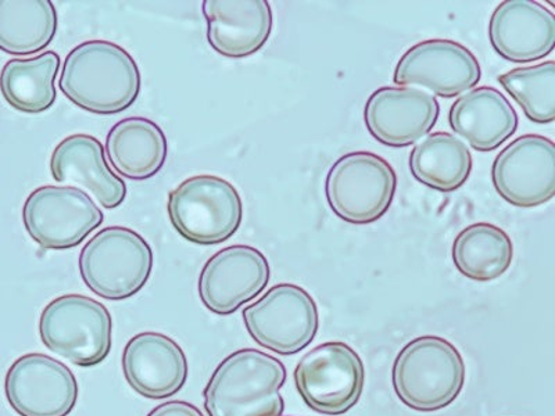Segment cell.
Returning a JSON list of instances; mask_svg holds the SVG:
<instances>
[{
  "mask_svg": "<svg viewBox=\"0 0 555 416\" xmlns=\"http://www.w3.org/2000/svg\"><path fill=\"white\" fill-rule=\"evenodd\" d=\"M410 170L416 181L430 190L451 193L469 180L473 155L451 133L434 132L411 151Z\"/></svg>",
  "mask_w": 555,
  "mask_h": 416,
  "instance_id": "23",
  "label": "cell"
},
{
  "mask_svg": "<svg viewBox=\"0 0 555 416\" xmlns=\"http://www.w3.org/2000/svg\"><path fill=\"white\" fill-rule=\"evenodd\" d=\"M103 221V211L92 197L73 186L38 187L23 207L24 226L44 250L74 249Z\"/></svg>",
  "mask_w": 555,
  "mask_h": 416,
  "instance_id": "10",
  "label": "cell"
},
{
  "mask_svg": "<svg viewBox=\"0 0 555 416\" xmlns=\"http://www.w3.org/2000/svg\"><path fill=\"white\" fill-rule=\"evenodd\" d=\"M202 10L207 41L221 56L249 57L270 39L274 17L267 0H205Z\"/></svg>",
  "mask_w": 555,
  "mask_h": 416,
  "instance_id": "19",
  "label": "cell"
},
{
  "mask_svg": "<svg viewBox=\"0 0 555 416\" xmlns=\"http://www.w3.org/2000/svg\"><path fill=\"white\" fill-rule=\"evenodd\" d=\"M168 217L183 239L201 246H215L231 239L243 220L240 192L224 178H188L170 192Z\"/></svg>",
  "mask_w": 555,
  "mask_h": 416,
  "instance_id": "5",
  "label": "cell"
},
{
  "mask_svg": "<svg viewBox=\"0 0 555 416\" xmlns=\"http://www.w3.org/2000/svg\"><path fill=\"white\" fill-rule=\"evenodd\" d=\"M489 39L504 61L519 64L542 61L554 51V13L532 0H505L490 17Z\"/></svg>",
  "mask_w": 555,
  "mask_h": 416,
  "instance_id": "16",
  "label": "cell"
},
{
  "mask_svg": "<svg viewBox=\"0 0 555 416\" xmlns=\"http://www.w3.org/2000/svg\"><path fill=\"white\" fill-rule=\"evenodd\" d=\"M57 32L51 0H0V51L29 56L44 51Z\"/></svg>",
  "mask_w": 555,
  "mask_h": 416,
  "instance_id": "25",
  "label": "cell"
},
{
  "mask_svg": "<svg viewBox=\"0 0 555 416\" xmlns=\"http://www.w3.org/2000/svg\"><path fill=\"white\" fill-rule=\"evenodd\" d=\"M296 389L312 411L339 416L363 394L365 369L360 355L344 341H328L310 350L295 369Z\"/></svg>",
  "mask_w": 555,
  "mask_h": 416,
  "instance_id": "9",
  "label": "cell"
},
{
  "mask_svg": "<svg viewBox=\"0 0 555 416\" xmlns=\"http://www.w3.org/2000/svg\"><path fill=\"white\" fill-rule=\"evenodd\" d=\"M271 277L270 262L256 247L234 245L217 251L201 272L199 296L212 314H235L264 291Z\"/></svg>",
  "mask_w": 555,
  "mask_h": 416,
  "instance_id": "14",
  "label": "cell"
},
{
  "mask_svg": "<svg viewBox=\"0 0 555 416\" xmlns=\"http://www.w3.org/2000/svg\"><path fill=\"white\" fill-rule=\"evenodd\" d=\"M465 373L457 347L439 336H421L396 356L391 381L401 403L418 413H435L457 400Z\"/></svg>",
  "mask_w": 555,
  "mask_h": 416,
  "instance_id": "3",
  "label": "cell"
},
{
  "mask_svg": "<svg viewBox=\"0 0 555 416\" xmlns=\"http://www.w3.org/2000/svg\"><path fill=\"white\" fill-rule=\"evenodd\" d=\"M398 190L395 168L371 152L341 156L325 180L326 202L336 217L353 225H369L389 211Z\"/></svg>",
  "mask_w": 555,
  "mask_h": 416,
  "instance_id": "7",
  "label": "cell"
},
{
  "mask_svg": "<svg viewBox=\"0 0 555 416\" xmlns=\"http://www.w3.org/2000/svg\"><path fill=\"white\" fill-rule=\"evenodd\" d=\"M440 106L434 96L416 89L384 87L366 101V130L382 145L409 147L428 135L439 120Z\"/></svg>",
  "mask_w": 555,
  "mask_h": 416,
  "instance_id": "15",
  "label": "cell"
},
{
  "mask_svg": "<svg viewBox=\"0 0 555 416\" xmlns=\"http://www.w3.org/2000/svg\"><path fill=\"white\" fill-rule=\"evenodd\" d=\"M61 56L48 51L29 58H13L0 73V92L10 106L27 114L49 110L56 102Z\"/></svg>",
  "mask_w": 555,
  "mask_h": 416,
  "instance_id": "22",
  "label": "cell"
},
{
  "mask_svg": "<svg viewBox=\"0 0 555 416\" xmlns=\"http://www.w3.org/2000/svg\"><path fill=\"white\" fill-rule=\"evenodd\" d=\"M59 88L82 110L114 116L137 102L142 77L137 62L120 44L92 39L67 54Z\"/></svg>",
  "mask_w": 555,
  "mask_h": 416,
  "instance_id": "1",
  "label": "cell"
},
{
  "mask_svg": "<svg viewBox=\"0 0 555 416\" xmlns=\"http://www.w3.org/2000/svg\"><path fill=\"white\" fill-rule=\"evenodd\" d=\"M482 69L467 47L451 39H426L401 56L393 82L453 99L478 86Z\"/></svg>",
  "mask_w": 555,
  "mask_h": 416,
  "instance_id": "11",
  "label": "cell"
},
{
  "mask_svg": "<svg viewBox=\"0 0 555 416\" xmlns=\"http://www.w3.org/2000/svg\"><path fill=\"white\" fill-rule=\"evenodd\" d=\"M286 368L260 350L242 349L217 366L203 398L208 416H282Z\"/></svg>",
  "mask_w": 555,
  "mask_h": 416,
  "instance_id": "2",
  "label": "cell"
},
{
  "mask_svg": "<svg viewBox=\"0 0 555 416\" xmlns=\"http://www.w3.org/2000/svg\"><path fill=\"white\" fill-rule=\"evenodd\" d=\"M122 373L143 398L163 400L180 393L188 379V360L177 341L157 332H143L128 341Z\"/></svg>",
  "mask_w": 555,
  "mask_h": 416,
  "instance_id": "17",
  "label": "cell"
},
{
  "mask_svg": "<svg viewBox=\"0 0 555 416\" xmlns=\"http://www.w3.org/2000/svg\"><path fill=\"white\" fill-rule=\"evenodd\" d=\"M242 315L251 339L280 355L300 353L320 328L319 307L309 291L295 284L272 286Z\"/></svg>",
  "mask_w": 555,
  "mask_h": 416,
  "instance_id": "8",
  "label": "cell"
},
{
  "mask_svg": "<svg viewBox=\"0 0 555 416\" xmlns=\"http://www.w3.org/2000/svg\"><path fill=\"white\" fill-rule=\"evenodd\" d=\"M495 192L509 205L533 208L555 195V145L537 133L515 139L495 156L492 166Z\"/></svg>",
  "mask_w": 555,
  "mask_h": 416,
  "instance_id": "12",
  "label": "cell"
},
{
  "mask_svg": "<svg viewBox=\"0 0 555 416\" xmlns=\"http://www.w3.org/2000/svg\"><path fill=\"white\" fill-rule=\"evenodd\" d=\"M108 161L117 176L146 181L165 167L168 155L166 133L145 117L124 118L106 138Z\"/></svg>",
  "mask_w": 555,
  "mask_h": 416,
  "instance_id": "21",
  "label": "cell"
},
{
  "mask_svg": "<svg viewBox=\"0 0 555 416\" xmlns=\"http://www.w3.org/2000/svg\"><path fill=\"white\" fill-rule=\"evenodd\" d=\"M78 265L93 294L104 300H127L151 280L153 250L131 227L107 226L89 239Z\"/></svg>",
  "mask_w": 555,
  "mask_h": 416,
  "instance_id": "4",
  "label": "cell"
},
{
  "mask_svg": "<svg viewBox=\"0 0 555 416\" xmlns=\"http://www.w3.org/2000/svg\"><path fill=\"white\" fill-rule=\"evenodd\" d=\"M147 416H203L201 410L185 401H168V403L158 405Z\"/></svg>",
  "mask_w": 555,
  "mask_h": 416,
  "instance_id": "27",
  "label": "cell"
},
{
  "mask_svg": "<svg viewBox=\"0 0 555 416\" xmlns=\"http://www.w3.org/2000/svg\"><path fill=\"white\" fill-rule=\"evenodd\" d=\"M51 172L54 181L86 192L107 210L126 200V182L107 165L106 152L95 136L76 133L63 139L52 153Z\"/></svg>",
  "mask_w": 555,
  "mask_h": 416,
  "instance_id": "18",
  "label": "cell"
},
{
  "mask_svg": "<svg viewBox=\"0 0 555 416\" xmlns=\"http://www.w3.org/2000/svg\"><path fill=\"white\" fill-rule=\"evenodd\" d=\"M8 403L20 416H67L76 407V376L47 354L20 356L4 379Z\"/></svg>",
  "mask_w": 555,
  "mask_h": 416,
  "instance_id": "13",
  "label": "cell"
},
{
  "mask_svg": "<svg viewBox=\"0 0 555 416\" xmlns=\"http://www.w3.org/2000/svg\"><path fill=\"white\" fill-rule=\"evenodd\" d=\"M453 261L461 275L488 284L509 270L514 259L512 237L502 227L478 222L464 227L453 243Z\"/></svg>",
  "mask_w": 555,
  "mask_h": 416,
  "instance_id": "24",
  "label": "cell"
},
{
  "mask_svg": "<svg viewBox=\"0 0 555 416\" xmlns=\"http://www.w3.org/2000/svg\"><path fill=\"white\" fill-rule=\"evenodd\" d=\"M449 123L474 151L493 152L518 130L517 112L499 89L479 87L457 99L449 112Z\"/></svg>",
  "mask_w": 555,
  "mask_h": 416,
  "instance_id": "20",
  "label": "cell"
},
{
  "mask_svg": "<svg viewBox=\"0 0 555 416\" xmlns=\"http://www.w3.org/2000/svg\"><path fill=\"white\" fill-rule=\"evenodd\" d=\"M498 81L522 108L528 120L546 126L555 120V63L514 68Z\"/></svg>",
  "mask_w": 555,
  "mask_h": 416,
  "instance_id": "26",
  "label": "cell"
},
{
  "mask_svg": "<svg viewBox=\"0 0 555 416\" xmlns=\"http://www.w3.org/2000/svg\"><path fill=\"white\" fill-rule=\"evenodd\" d=\"M39 335L54 354L91 368L111 354L113 320L107 307L92 297L63 295L44 307Z\"/></svg>",
  "mask_w": 555,
  "mask_h": 416,
  "instance_id": "6",
  "label": "cell"
}]
</instances>
